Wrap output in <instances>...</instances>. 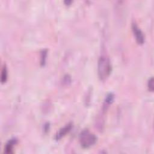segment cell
Instances as JSON below:
<instances>
[{"instance_id": "cell-1", "label": "cell", "mask_w": 154, "mask_h": 154, "mask_svg": "<svg viewBox=\"0 0 154 154\" xmlns=\"http://www.w3.org/2000/svg\"><path fill=\"white\" fill-rule=\"evenodd\" d=\"M112 66L109 58L106 55H101L97 62V74L101 81L106 80L111 74Z\"/></svg>"}, {"instance_id": "cell-2", "label": "cell", "mask_w": 154, "mask_h": 154, "mask_svg": "<svg viewBox=\"0 0 154 154\" xmlns=\"http://www.w3.org/2000/svg\"><path fill=\"white\" fill-rule=\"evenodd\" d=\"M79 143L84 149H88L93 146L97 141V137L88 129L83 130L79 135Z\"/></svg>"}, {"instance_id": "cell-3", "label": "cell", "mask_w": 154, "mask_h": 154, "mask_svg": "<svg viewBox=\"0 0 154 154\" xmlns=\"http://www.w3.org/2000/svg\"><path fill=\"white\" fill-rule=\"evenodd\" d=\"M132 30L134 35L135 38L137 42L139 45L143 44L144 42V40H145L144 34L135 22L132 23Z\"/></svg>"}, {"instance_id": "cell-4", "label": "cell", "mask_w": 154, "mask_h": 154, "mask_svg": "<svg viewBox=\"0 0 154 154\" xmlns=\"http://www.w3.org/2000/svg\"><path fill=\"white\" fill-rule=\"evenodd\" d=\"M72 127V123H69L66 125L65 126H64L63 128H62L61 129H60L55 135L56 140H60L63 137H64L67 134H68L70 131Z\"/></svg>"}, {"instance_id": "cell-5", "label": "cell", "mask_w": 154, "mask_h": 154, "mask_svg": "<svg viewBox=\"0 0 154 154\" xmlns=\"http://www.w3.org/2000/svg\"><path fill=\"white\" fill-rule=\"evenodd\" d=\"M17 140L15 138L9 140L5 144V146L4 147V152L7 153H13V148L14 146L17 144Z\"/></svg>"}, {"instance_id": "cell-6", "label": "cell", "mask_w": 154, "mask_h": 154, "mask_svg": "<svg viewBox=\"0 0 154 154\" xmlns=\"http://www.w3.org/2000/svg\"><path fill=\"white\" fill-rule=\"evenodd\" d=\"M8 78V71L5 64H4L1 70V81L2 84L5 83Z\"/></svg>"}, {"instance_id": "cell-7", "label": "cell", "mask_w": 154, "mask_h": 154, "mask_svg": "<svg viewBox=\"0 0 154 154\" xmlns=\"http://www.w3.org/2000/svg\"><path fill=\"white\" fill-rule=\"evenodd\" d=\"M114 96L112 93H109L105 97V102H104V107L108 106L109 105H110L114 100Z\"/></svg>"}, {"instance_id": "cell-8", "label": "cell", "mask_w": 154, "mask_h": 154, "mask_svg": "<svg viewBox=\"0 0 154 154\" xmlns=\"http://www.w3.org/2000/svg\"><path fill=\"white\" fill-rule=\"evenodd\" d=\"M147 87L149 91H153V79L152 77L149 79L148 83H147Z\"/></svg>"}]
</instances>
